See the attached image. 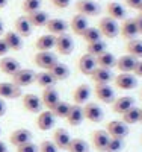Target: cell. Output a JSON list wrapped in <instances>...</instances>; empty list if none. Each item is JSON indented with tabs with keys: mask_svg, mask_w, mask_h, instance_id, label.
Returning <instances> with one entry per match:
<instances>
[{
	"mask_svg": "<svg viewBox=\"0 0 142 152\" xmlns=\"http://www.w3.org/2000/svg\"><path fill=\"white\" fill-rule=\"evenodd\" d=\"M83 117L85 120L91 123H100L105 119V113H103L101 107L95 102H86L83 105Z\"/></svg>",
	"mask_w": 142,
	"mask_h": 152,
	"instance_id": "5",
	"label": "cell"
},
{
	"mask_svg": "<svg viewBox=\"0 0 142 152\" xmlns=\"http://www.w3.org/2000/svg\"><path fill=\"white\" fill-rule=\"evenodd\" d=\"M51 3L59 9H67L71 5V0H51Z\"/></svg>",
	"mask_w": 142,
	"mask_h": 152,
	"instance_id": "45",
	"label": "cell"
},
{
	"mask_svg": "<svg viewBox=\"0 0 142 152\" xmlns=\"http://www.w3.org/2000/svg\"><path fill=\"white\" fill-rule=\"evenodd\" d=\"M125 50L128 55H132L136 59H142V40L139 38H133V40L127 41Z\"/></svg>",
	"mask_w": 142,
	"mask_h": 152,
	"instance_id": "35",
	"label": "cell"
},
{
	"mask_svg": "<svg viewBox=\"0 0 142 152\" xmlns=\"http://www.w3.org/2000/svg\"><path fill=\"white\" fill-rule=\"evenodd\" d=\"M97 67L95 64V56L89 55V53H83L79 61H77V69H79V72L85 76H89L92 73V70Z\"/></svg>",
	"mask_w": 142,
	"mask_h": 152,
	"instance_id": "21",
	"label": "cell"
},
{
	"mask_svg": "<svg viewBox=\"0 0 142 152\" xmlns=\"http://www.w3.org/2000/svg\"><path fill=\"white\" fill-rule=\"evenodd\" d=\"M70 108H71V104L65 102V100H59V102L55 105V108L50 110V111L53 113V116L56 119H65L68 116V113H70Z\"/></svg>",
	"mask_w": 142,
	"mask_h": 152,
	"instance_id": "37",
	"label": "cell"
},
{
	"mask_svg": "<svg viewBox=\"0 0 142 152\" xmlns=\"http://www.w3.org/2000/svg\"><path fill=\"white\" fill-rule=\"evenodd\" d=\"M0 152H9V149H8V146L3 140H0Z\"/></svg>",
	"mask_w": 142,
	"mask_h": 152,
	"instance_id": "51",
	"label": "cell"
},
{
	"mask_svg": "<svg viewBox=\"0 0 142 152\" xmlns=\"http://www.w3.org/2000/svg\"><path fill=\"white\" fill-rule=\"evenodd\" d=\"M124 3H125L128 8H132V9H139L142 0H124Z\"/></svg>",
	"mask_w": 142,
	"mask_h": 152,
	"instance_id": "47",
	"label": "cell"
},
{
	"mask_svg": "<svg viewBox=\"0 0 142 152\" xmlns=\"http://www.w3.org/2000/svg\"><path fill=\"white\" fill-rule=\"evenodd\" d=\"M26 17H27V20L30 21V24H32L33 28H45L47 21L50 20L48 14H47L45 11H43V9L35 11V12H32V14L26 15Z\"/></svg>",
	"mask_w": 142,
	"mask_h": 152,
	"instance_id": "32",
	"label": "cell"
},
{
	"mask_svg": "<svg viewBox=\"0 0 142 152\" xmlns=\"http://www.w3.org/2000/svg\"><path fill=\"white\" fill-rule=\"evenodd\" d=\"M106 49H107L106 43L100 40V41H95V43L86 44V53L92 55V56H98V55H101V53H105Z\"/></svg>",
	"mask_w": 142,
	"mask_h": 152,
	"instance_id": "39",
	"label": "cell"
},
{
	"mask_svg": "<svg viewBox=\"0 0 142 152\" xmlns=\"http://www.w3.org/2000/svg\"><path fill=\"white\" fill-rule=\"evenodd\" d=\"M95 64H97V67L112 70L115 66H117V58H115L113 53H110V52H107V50H106L105 53L95 56Z\"/></svg>",
	"mask_w": 142,
	"mask_h": 152,
	"instance_id": "33",
	"label": "cell"
},
{
	"mask_svg": "<svg viewBox=\"0 0 142 152\" xmlns=\"http://www.w3.org/2000/svg\"><path fill=\"white\" fill-rule=\"evenodd\" d=\"M55 49H56V52L59 55H62V56L71 55L73 50H74V41H73V38L68 34L58 35L56 37V43H55Z\"/></svg>",
	"mask_w": 142,
	"mask_h": 152,
	"instance_id": "9",
	"label": "cell"
},
{
	"mask_svg": "<svg viewBox=\"0 0 142 152\" xmlns=\"http://www.w3.org/2000/svg\"><path fill=\"white\" fill-rule=\"evenodd\" d=\"M76 11L77 14L80 15H85L86 18L88 17H97L100 14V5L95 3L94 0H77L76 2Z\"/></svg>",
	"mask_w": 142,
	"mask_h": 152,
	"instance_id": "4",
	"label": "cell"
},
{
	"mask_svg": "<svg viewBox=\"0 0 142 152\" xmlns=\"http://www.w3.org/2000/svg\"><path fill=\"white\" fill-rule=\"evenodd\" d=\"M20 69H21V66H20V62L15 58H11V56L0 58V72H2L3 75L12 76L14 73H17Z\"/></svg>",
	"mask_w": 142,
	"mask_h": 152,
	"instance_id": "23",
	"label": "cell"
},
{
	"mask_svg": "<svg viewBox=\"0 0 142 152\" xmlns=\"http://www.w3.org/2000/svg\"><path fill=\"white\" fill-rule=\"evenodd\" d=\"M27 142H32V132L26 128H18V129H14L11 134H9V143L12 146H21Z\"/></svg>",
	"mask_w": 142,
	"mask_h": 152,
	"instance_id": "14",
	"label": "cell"
},
{
	"mask_svg": "<svg viewBox=\"0 0 142 152\" xmlns=\"http://www.w3.org/2000/svg\"><path fill=\"white\" fill-rule=\"evenodd\" d=\"M106 14L107 17L113 18L115 21L118 20H125V9L121 3L118 2H109L106 5Z\"/></svg>",
	"mask_w": 142,
	"mask_h": 152,
	"instance_id": "30",
	"label": "cell"
},
{
	"mask_svg": "<svg viewBox=\"0 0 142 152\" xmlns=\"http://www.w3.org/2000/svg\"><path fill=\"white\" fill-rule=\"evenodd\" d=\"M38 152H59V149L51 140H43L38 145Z\"/></svg>",
	"mask_w": 142,
	"mask_h": 152,
	"instance_id": "43",
	"label": "cell"
},
{
	"mask_svg": "<svg viewBox=\"0 0 142 152\" xmlns=\"http://www.w3.org/2000/svg\"><path fill=\"white\" fill-rule=\"evenodd\" d=\"M65 120H67V123L70 126H79V125H82V122L85 120V117H83V107L71 104L70 113H68V116L65 117Z\"/></svg>",
	"mask_w": 142,
	"mask_h": 152,
	"instance_id": "25",
	"label": "cell"
},
{
	"mask_svg": "<svg viewBox=\"0 0 142 152\" xmlns=\"http://www.w3.org/2000/svg\"><path fill=\"white\" fill-rule=\"evenodd\" d=\"M105 129L109 134V137H112V138H121V140H124V138L128 135V125H125L123 120H110V122H107Z\"/></svg>",
	"mask_w": 142,
	"mask_h": 152,
	"instance_id": "6",
	"label": "cell"
},
{
	"mask_svg": "<svg viewBox=\"0 0 142 152\" xmlns=\"http://www.w3.org/2000/svg\"><path fill=\"white\" fill-rule=\"evenodd\" d=\"M8 49L9 50H14V52H20V50L23 49V38L15 32V31H8L5 32V35L2 37Z\"/></svg>",
	"mask_w": 142,
	"mask_h": 152,
	"instance_id": "24",
	"label": "cell"
},
{
	"mask_svg": "<svg viewBox=\"0 0 142 152\" xmlns=\"http://www.w3.org/2000/svg\"><path fill=\"white\" fill-rule=\"evenodd\" d=\"M35 84L40 87V88H50V87H55L56 85V79L51 76L47 70H43L40 73H36V78H35Z\"/></svg>",
	"mask_w": 142,
	"mask_h": 152,
	"instance_id": "34",
	"label": "cell"
},
{
	"mask_svg": "<svg viewBox=\"0 0 142 152\" xmlns=\"http://www.w3.org/2000/svg\"><path fill=\"white\" fill-rule=\"evenodd\" d=\"M139 117H141V108H138L136 105L132 107L128 111H125L123 116H121V120L125 123V125H135V123H139Z\"/></svg>",
	"mask_w": 142,
	"mask_h": 152,
	"instance_id": "36",
	"label": "cell"
},
{
	"mask_svg": "<svg viewBox=\"0 0 142 152\" xmlns=\"http://www.w3.org/2000/svg\"><path fill=\"white\" fill-rule=\"evenodd\" d=\"M6 114V102H5V99L0 97V117H3Z\"/></svg>",
	"mask_w": 142,
	"mask_h": 152,
	"instance_id": "50",
	"label": "cell"
},
{
	"mask_svg": "<svg viewBox=\"0 0 142 152\" xmlns=\"http://www.w3.org/2000/svg\"><path fill=\"white\" fill-rule=\"evenodd\" d=\"M51 142L56 145V148L59 151H67L70 142H71V137H70V132L65 129V128H56L55 132H53V138Z\"/></svg>",
	"mask_w": 142,
	"mask_h": 152,
	"instance_id": "18",
	"label": "cell"
},
{
	"mask_svg": "<svg viewBox=\"0 0 142 152\" xmlns=\"http://www.w3.org/2000/svg\"><path fill=\"white\" fill-rule=\"evenodd\" d=\"M136 78H142V61H139L138 59V62L135 64V69H133V72H132Z\"/></svg>",
	"mask_w": 142,
	"mask_h": 152,
	"instance_id": "46",
	"label": "cell"
},
{
	"mask_svg": "<svg viewBox=\"0 0 142 152\" xmlns=\"http://www.w3.org/2000/svg\"><path fill=\"white\" fill-rule=\"evenodd\" d=\"M8 2H9V0H0V9H3V8H6Z\"/></svg>",
	"mask_w": 142,
	"mask_h": 152,
	"instance_id": "53",
	"label": "cell"
},
{
	"mask_svg": "<svg viewBox=\"0 0 142 152\" xmlns=\"http://www.w3.org/2000/svg\"><path fill=\"white\" fill-rule=\"evenodd\" d=\"M120 35L124 38V40L130 41L133 38H136L138 34V28H136V23H135V18H125L123 20V24L120 26Z\"/></svg>",
	"mask_w": 142,
	"mask_h": 152,
	"instance_id": "22",
	"label": "cell"
},
{
	"mask_svg": "<svg viewBox=\"0 0 142 152\" xmlns=\"http://www.w3.org/2000/svg\"><path fill=\"white\" fill-rule=\"evenodd\" d=\"M21 105L23 108L30 114H40L43 111V102L41 97H38L33 93H26L21 96Z\"/></svg>",
	"mask_w": 142,
	"mask_h": 152,
	"instance_id": "7",
	"label": "cell"
},
{
	"mask_svg": "<svg viewBox=\"0 0 142 152\" xmlns=\"http://www.w3.org/2000/svg\"><path fill=\"white\" fill-rule=\"evenodd\" d=\"M94 96L97 97L98 102L101 104H112L115 100V90L109 85V84H100V85H95L94 87Z\"/></svg>",
	"mask_w": 142,
	"mask_h": 152,
	"instance_id": "10",
	"label": "cell"
},
{
	"mask_svg": "<svg viewBox=\"0 0 142 152\" xmlns=\"http://www.w3.org/2000/svg\"><path fill=\"white\" fill-rule=\"evenodd\" d=\"M135 23H136V28H138V34L142 35V15L135 17Z\"/></svg>",
	"mask_w": 142,
	"mask_h": 152,
	"instance_id": "49",
	"label": "cell"
},
{
	"mask_svg": "<svg viewBox=\"0 0 142 152\" xmlns=\"http://www.w3.org/2000/svg\"><path fill=\"white\" fill-rule=\"evenodd\" d=\"M139 123H142V108H141V117H139Z\"/></svg>",
	"mask_w": 142,
	"mask_h": 152,
	"instance_id": "55",
	"label": "cell"
},
{
	"mask_svg": "<svg viewBox=\"0 0 142 152\" xmlns=\"http://www.w3.org/2000/svg\"><path fill=\"white\" fill-rule=\"evenodd\" d=\"M82 40H83L86 44L100 41V40H101V34H100L98 28H91V26H89V28L82 34Z\"/></svg>",
	"mask_w": 142,
	"mask_h": 152,
	"instance_id": "40",
	"label": "cell"
},
{
	"mask_svg": "<svg viewBox=\"0 0 142 152\" xmlns=\"http://www.w3.org/2000/svg\"><path fill=\"white\" fill-rule=\"evenodd\" d=\"M35 78H36V72L32 69H20L17 73H14L11 76V82L18 85L20 88L23 87H29L32 84H35Z\"/></svg>",
	"mask_w": 142,
	"mask_h": 152,
	"instance_id": "2",
	"label": "cell"
},
{
	"mask_svg": "<svg viewBox=\"0 0 142 152\" xmlns=\"http://www.w3.org/2000/svg\"><path fill=\"white\" fill-rule=\"evenodd\" d=\"M89 28V24H88V18L85 15H80V14H76L73 15L71 21H70V29L73 31L74 35H79L82 37V34Z\"/></svg>",
	"mask_w": 142,
	"mask_h": 152,
	"instance_id": "27",
	"label": "cell"
},
{
	"mask_svg": "<svg viewBox=\"0 0 142 152\" xmlns=\"http://www.w3.org/2000/svg\"><path fill=\"white\" fill-rule=\"evenodd\" d=\"M55 43H56V37L45 34V35H41L35 41V47L38 52H50L51 49H55Z\"/></svg>",
	"mask_w": 142,
	"mask_h": 152,
	"instance_id": "29",
	"label": "cell"
},
{
	"mask_svg": "<svg viewBox=\"0 0 142 152\" xmlns=\"http://www.w3.org/2000/svg\"><path fill=\"white\" fill-rule=\"evenodd\" d=\"M113 84H115V87H117V88H120V90L128 91V90L136 88L138 78H136L133 73H118L113 78Z\"/></svg>",
	"mask_w": 142,
	"mask_h": 152,
	"instance_id": "8",
	"label": "cell"
},
{
	"mask_svg": "<svg viewBox=\"0 0 142 152\" xmlns=\"http://www.w3.org/2000/svg\"><path fill=\"white\" fill-rule=\"evenodd\" d=\"M0 135H2V128H0Z\"/></svg>",
	"mask_w": 142,
	"mask_h": 152,
	"instance_id": "57",
	"label": "cell"
},
{
	"mask_svg": "<svg viewBox=\"0 0 142 152\" xmlns=\"http://www.w3.org/2000/svg\"><path fill=\"white\" fill-rule=\"evenodd\" d=\"M132 107H135V97L133 96H121V97H115L112 102V111L123 116L125 111H128Z\"/></svg>",
	"mask_w": 142,
	"mask_h": 152,
	"instance_id": "15",
	"label": "cell"
},
{
	"mask_svg": "<svg viewBox=\"0 0 142 152\" xmlns=\"http://www.w3.org/2000/svg\"><path fill=\"white\" fill-rule=\"evenodd\" d=\"M136 62H138L136 58H133L132 55L125 53V55L117 58V66H115V67H117V70L120 73H132Z\"/></svg>",
	"mask_w": 142,
	"mask_h": 152,
	"instance_id": "26",
	"label": "cell"
},
{
	"mask_svg": "<svg viewBox=\"0 0 142 152\" xmlns=\"http://www.w3.org/2000/svg\"><path fill=\"white\" fill-rule=\"evenodd\" d=\"M70 28V24L65 21V20H62V18H50L45 24V29L50 35H62V34H67Z\"/></svg>",
	"mask_w": 142,
	"mask_h": 152,
	"instance_id": "16",
	"label": "cell"
},
{
	"mask_svg": "<svg viewBox=\"0 0 142 152\" xmlns=\"http://www.w3.org/2000/svg\"><path fill=\"white\" fill-rule=\"evenodd\" d=\"M138 11H139V15H142V3H141V6H139V9H138Z\"/></svg>",
	"mask_w": 142,
	"mask_h": 152,
	"instance_id": "54",
	"label": "cell"
},
{
	"mask_svg": "<svg viewBox=\"0 0 142 152\" xmlns=\"http://www.w3.org/2000/svg\"><path fill=\"white\" fill-rule=\"evenodd\" d=\"M141 99H142V90H141Z\"/></svg>",
	"mask_w": 142,
	"mask_h": 152,
	"instance_id": "56",
	"label": "cell"
},
{
	"mask_svg": "<svg viewBox=\"0 0 142 152\" xmlns=\"http://www.w3.org/2000/svg\"><path fill=\"white\" fill-rule=\"evenodd\" d=\"M109 140H110V137L106 132V129H95V131H92L91 142H92V146H94V149L97 152H106Z\"/></svg>",
	"mask_w": 142,
	"mask_h": 152,
	"instance_id": "12",
	"label": "cell"
},
{
	"mask_svg": "<svg viewBox=\"0 0 142 152\" xmlns=\"http://www.w3.org/2000/svg\"><path fill=\"white\" fill-rule=\"evenodd\" d=\"M36 128L40 131H50L56 123V117L53 116V113L50 110H43L36 117Z\"/></svg>",
	"mask_w": 142,
	"mask_h": 152,
	"instance_id": "11",
	"label": "cell"
},
{
	"mask_svg": "<svg viewBox=\"0 0 142 152\" xmlns=\"http://www.w3.org/2000/svg\"><path fill=\"white\" fill-rule=\"evenodd\" d=\"M5 35V24H3V21L0 20V38H2Z\"/></svg>",
	"mask_w": 142,
	"mask_h": 152,
	"instance_id": "52",
	"label": "cell"
},
{
	"mask_svg": "<svg viewBox=\"0 0 142 152\" xmlns=\"http://www.w3.org/2000/svg\"><path fill=\"white\" fill-rule=\"evenodd\" d=\"M58 61V55L53 53L50 50V52H36L33 55V64L38 67V69H41V70H50L51 67H53Z\"/></svg>",
	"mask_w": 142,
	"mask_h": 152,
	"instance_id": "3",
	"label": "cell"
},
{
	"mask_svg": "<svg viewBox=\"0 0 142 152\" xmlns=\"http://www.w3.org/2000/svg\"><path fill=\"white\" fill-rule=\"evenodd\" d=\"M91 81L95 84V85H100V84H110V81H113V73L112 70H107V69H101V67H95L92 70V73L89 75Z\"/></svg>",
	"mask_w": 142,
	"mask_h": 152,
	"instance_id": "20",
	"label": "cell"
},
{
	"mask_svg": "<svg viewBox=\"0 0 142 152\" xmlns=\"http://www.w3.org/2000/svg\"><path fill=\"white\" fill-rule=\"evenodd\" d=\"M17 152H38V145H35L33 142H27V143L18 146Z\"/></svg>",
	"mask_w": 142,
	"mask_h": 152,
	"instance_id": "44",
	"label": "cell"
},
{
	"mask_svg": "<svg viewBox=\"0 0 142 152\" xmlns=\"http://www.w3.org/2000/svg\"><path fill=\"white\" fill-rule=\"evenodd\" d=\"M14 26H15V32H17L21 38H27V37L32 35L33 26L30 24V21L27 20V17H26V15L18 17V18L15 20V23H14Z\"/></svg>",
	"mask_w": 142,
	"mask_h": 152,
	"instance_id": "28",
	"label": "cell"
},
{
	"mask_svg": "<svg viewBox=\"0 0 142 152\" xmlns=\"http://www.w3.org/2000/svg\"><path fill=\"white\" fill-rule=\"evenodd\" d=\"M98 31H100V34L103 37L113 40V38H117L120 35V24L115 21L113 18L106 15V17L100 18V21H98Z\"/></svg>",
	"mask_w": 142,
	"mask_h": 152,
	"instance_id": "1",
	"label": "cell"
},
{
	"mask_svg": "<svg viewBox=\"0 0 142 152\" xmlns=\"http://www.w3.org/2000/svg\"><path fill=\"white\" fill-rule=\"evenodd\" d=\"M8 52H9V49H8V46H6L5 40H3V38H0V58L6 56V53H8Z\"/></svg>",
	"mask_w": 142,
	"mask_h": 152,
	"instance_id": "48",
	"label": "cell"
},
{
	"mask_svg": "<svg viewBox=\"0 0 142 152\" xmlns=\"http://www.w3.org/2000/svg\"><path fill=\"white\" fill-rule=\"evenodd\" d=\"M141 142H142V137H141Z\"/></svg>",
	"mask_w": 142,
	"mask_h": 152,
	"instance_id": "58",
	"label": "cell"
},
{
	"mask_svg": "<svg viewBox=\"0 0 142 152\" xmlns=\"http://www.w3.org/2000/svg\"><path fill=\"white\" fill-rule=\"evenodd\" d=\"M67 152H89V145L83 138H71Z\"/></svg>",
	"mask_w": 142,
	"mask_h": 152,
	"instance_id": "38",
	"label": "cell"
},
{
	"mask_svg": "<svg viewBox=\"0 0 142 152\" xmlns=\"http://www.w3.org/2000/svg\"><path fill=\"white\" fill-rule=\"evenodd\" d=\"M48 73L56 79V82H59V81L68 79L71 72H70V67H68L67 64H63V62H56V64L48 70Z\"/></svg>",
	"mask_w": 142,
	"mask_h": 152,
	"instance_id": "31",
	"label": "cell"
},
{
	"mask_svg": "<svg viewBox=\"0 0 142 152\" xmlns=\"http://www.w3.org/2000/svg\"><path fill=\"white\" fill-rule=\"evenodd\" d=\"M41 0H23L21 3V9L24 12V15H29L35 11H40L41 9Z\"/></svg>",
	"mask_w": 142,
	"mask_h": 152,
	"instance_id": "41",
	"label": "cell"
},
{
	"mask_svg": "<svg viewBox=\"0 0 142 152\" xmlns=\"http://www.w3.org/2000/svg\"><path fill=\"white\" fill-rule=\"evenodd\" d=\"M124 148V140L121 138H112L107 143V148H106V152H121Z\"/></svg>",
	"mask_w": 142,
	"mask_h": 152,
	"instance_id": "42",
	"label": "cell"
},
{
	"mask_svg": "<svg viewBox=\"0 0 142 152\" xmlns=\"http://www.w3.org/2000/svg\"><path fill=\"white\" fill-rule=\"evenodd\" d=\"M23 96L21 88L12 82H0V97L2 99H18Z\"/></svg>",
	"mask_w": 142,
	"mask_h": 152,
	"instance_id": "19",
	"label": "cell"
},
{
	"mask_svg": "<svg viewBox=\"0 0 142 152\" xmlns=\"http://www.w3.org/2000/svg\"><path fill=\"white\" fill-rule=\"evenodd\" d=\"M59 91L56 90L55 87L50 88H44L41 93V102H43V108L45 110H53L55 105L59 102Z\"/></svg>",
	"mask_w": 142,
	"mask_h": 152,
	"instance_id": "13",
	"label": "cell"
},
{
	"mask_svg": "<svg viewBox=\"0 0 142 152\" xmlns=\"http://www.w3.org/2000/svg\"><path fill=\"white\" fill-rule=\"evenodd\" d=\"M91 87L86 85V84H80V85H77L74 88V91H73V104L76 105H85L88 102V99L91 97Z\"/></svg>",
	"mask_w": 142,
	"mask_h": 152,
	"instance_id": "17",
	"label": "cell"
}]
</instances>
